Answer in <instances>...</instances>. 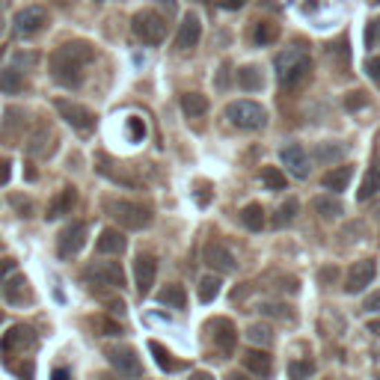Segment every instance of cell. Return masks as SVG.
Masks as SVG:
<instances>
[{"mask_svg": "<svg viewBox=\"0 0 380 380\" xmlns=\"http://www.w3.org/2000/svg\"><path fill=\"white\" fill-rule=\"evenodd\" d=\"M312 374H315L312 359H292V363H288V377L292 380H309Z\"/></svg>", "mask_w": 380, "mask_h": 380, "instance_id": "obj_36", "label": "cell"}, {"mask_svg": "<svg viewBox=\"0 0 380 380\" xmlns=\"http://www.w3.org/2000/svg\"><path fill=\"white\" fill-rule=\"evenodd\" d=\"M48 27V9L45 6H24L21 12L12 18L15 36H36Z\"/></svg>", "mask_w": 380, "mask_h": 380, "instance_id": "obj_9", "label": "cell"}, {"mask_svg": "<svg viewBox=\"0 0 380 380\" xmlns=\"http://www.w3.org/2000/svg\"><path fill=\"white\" fill-rule=\"evenodd\" d=\"M377 274V265L372 262V258H363V262H357L351 271H348V283H345V292L348 294H357L363 292L365 285H372V279Z\"/></svg>", "mask_w": 380, "mask_h": 380, "instance_id": "obj_16", "label": "cell"}, {"mask_svg": "<svg viewBox=\"0 0 380 380\" xmlns=\"http://www.w3.org/2000/svg\"><path fill=\"white\" fill-rule=\"evenodd\" d=\"M247 0H223V9H241Z\"/></svg>", "mask_w": 380, "mask_h": 380, "instance_id": "obj_51", "label": "cell"}, {"mask_svg": "<svg viewBox=\"0 0 380 380\" xmlns=\"http://www.w3.org/2000/svg\"><path fill=\"white\" fill-rule=\"evenodd\" d=\"M229 81H232V63L226 59V63L220 66V75H217V89H226Z\"/></svg>", "mask_w": 380, "mask_h": 380, "instance_id": "obj_44", "label": "cell"}, {"mask_svg": "<svg viewBox=\"0 0 380 380\" xmlns=\"http://www.w3.org/2000/svg\"><path fill=\"white\" fill-rule=\"evenodd\" d=\"M202 262L211 267L214 274H232L238 262H235V253L229 249L226 244H220V241H208L205 249H202Z\"/></svg>", "mask_w": 380, "mask_h": 380, "instance_id": "obj_10", "label": "cell"}, {"mask_svg": "<svg viewBox=\"0 0 380 380\" xmlns=\"http://www.w3.org/2000/svg\"><path fill=\"white\" fill-rule=\"evenodd\" d=\"M33 345H36V333H33V327H27V324H15V327L3 336V342H0V351H3V354H21V351H30Z\"/></svg>", "mask_w": 380, "mask_h": 380, "instance_id": "obj_13", "label": "cell"}, {"mask_svg": "<svg viewBox=\"0 0 380 380\" xmlns=\"http://www.w3.org/2000/svg\"><path fill=\"white\" fill-rule=\"evenodd\" d=\"M258 312L262 315H271V318H292V312H288V306H279V303H262L258 306Z\"/></svg>", "mask_w": 380, "mask_h": 380, "instance_id": "obj_40", "label": "cell"}, {"mask_svg": "<svg viewBox=\"0 0 380 380\" xmlns=\"http://www.w3.org/2000/svg\"><path fill=\"white\" fill-rule=\"evenodd\" d=\"M0 57H3V48H0Z\"/></svg>", "mask_w": 380, "mask_h": 380, "instance_id": "obj_62", "label": "cell"}, {"mask_svg": "<svg viewBox=\"0 0 380 380\" xmlns=\"http://www.w3.org/2000/svg\"><path fill=\"white\" fill-rule=\"evenodd\" d=\"M84 279L89 285H98V288H122L125 271L119 262H93L84 271Z\"/></svg>", "mask_w": 380, "mask_h": 380, "instance_id": "obj_7", "label": "cell"}, {"mask_svg": "<svg viewBox=\"0 0 380 380\" xmlns=\"http://www.w3.org/2000/svg\"><path fill=\"white\" fill-rule=\"evenodd\" d=\"M95 59V48L84 42V39H75V42L59 45L57 51L48 59V72H51V81L66 86V89H77L84 84V66Z\"/></svg>", "mask_w": 380, "mask_h": 380, "instance_id": "obj_1", "label": "cell"}, {"mask_svg": "<svg viewBox=\"0 0 380 380\" xmlns=\"http://www.w3.org/2000/svg\"><path fill=\"white\" fill-rule=\"evenodd\" d=\"M161 6L167 9V15H175V0H161Z\"/></svg>", "mask_w": 380, "mask_h": 380, "instance_id": "obj_52", "label": "cell"}, {"mask_svg": "<svg viewBox=\"0 0 380 380\" xmlns=\"http://www.w3.org/2000/svg\"><path fill=\"white\" fill-rule=\"evenodd\" d=\"M54 107H57L59 119H66V122L72 125L77 134H84V137H86V134H93V131H95V113H93L89 107L77 104V102H68V98H57Z\"/></svg>", "mask_w": 380, "mask_h": 380, "instance_id": "obj_6", "label": "cell"}, {"mask_svg": "<svg viewBox=\"0 0 380 380\" xmlns=\"http://www.w3.org/2000/svg\"><path fill=\"white\" fill-rule=\"evenodd\" d=\"M377 190H380V167H372V169L365 173L359 190H357V199H359V202H365V199H372Z\"/></svg>", "mask_w": 380, "mask_h": 380, "instance_id": "obj_30", "label": "cell"}, {"mask_svg": "<svg viewBox=\"0 0 380 380\" xmlns=\"http://www.w3.org/2000/svg\"><path fill=\"white\" fill-rule=\"evenodd\" d=\"M220 276H202V283H199V300L202 303H214V300L220 297Z\"/></svg>", "mask_w": 380, "mask_h": 380, "instance_id": "obj_35", "label": "cell"}, {"mask_svg": "<svg viewBox=\"0 0 380 380\" xmlns=\"http://www.w3.org/2000/svg\"><path fill=\"white\" fill-rule=\"evenodd\" d=\"M253 39H256V45H262V48L274 45L279 39V27L274 21H258L256 30H253Z\"/></svg>", "mask_w": 380, "mask_h": 380, "instance_id": "obj_34", "label": "cell"}, {"mask_svg": "<svg viewBox=\"0 0 380 380\" xmlns=\"http://www.w3.org/2000/svg\"><path fill=\"white\" fill-rule=\"evenodd\" d=\"M51 380H72V372H68V368H54Z\"/></svg>", "mask_w": 380, "mask_h": 380, "instance_id": "obj_49", "label": "cell"}, {"mask_svg": "<svg viewBox=\"0 0 380 380\" xmlns=\"http://www.w3.org/2000/svg\"><path fill=\"white\" fill-rule=\"evenodd\" d=\"M190 380H214V374H208V372H193V374H190Z\"/></svg>", "mask_w": 380, "mask_h": 380, "instance_id": "obj_53", "label": "cell"}, {"mask_svg": "<svg viewBox=\"0 0 380 380\" xmlns=\"http://www.w3.org/2000/svg\"><path fill=\"white\" fill-rule=\"evenodd\" d=\"M3 294L9 303H15V306H21V303H27L30 300V285H27V279L21 276V274H12L6 279V285H3Z\"/></svg>", "mask_w": 380, "mask_h": 380, "instance_id": "obj_20", "label": "cell"}, {"mask_svg": "<svg viewBox=\"0 0 380 380\" xmlns=\"http://www.w3.org/2000/svg\"><path fill=\"white\" fill-rule=\"evenodd\" d=\"M0 6H3V0H0Z\"/></svg>", "mask_w": 380, "mask_h": 380, "instance_id": "obj_63", "label": "cell"}, {"mask_svg": "<svg viewBox=\"0 0 380 380\" xmlns=\"http://www.w3.org/2000/svg\"><path fill=\"white\" fill-rule=\"evenodd\" d=\"M0 33H3V18H0Z\"/></svg>", "mask_w": 380, "mask_h": 380, "instance_id": "obj_58", "label": "cell"}, {"mask_svg": "<svg viewBox=\"0 0 380 380\" xmlns=\"http://www.w3.org/2000/svg\"><path fill=\"white\" fill-rule=\"evenodd\" d=\"M241 223L249 229V232H262L265 229V208L262 202H249L241 208Z\"/></svg>", "mask_w": 380, "mask_h": 380, "instance_id": "obj_25", "label": "cell"}, {"mask_svg": "<svg viewBox=\"0 0 380 380\" xmlns=\"http://www.w3.org/2000/svg\"><path fill=\"white\" fill-rule=\"evenodd\" d=\"M75 202H77V193H75V187H63L59 193L51 199V205H48V220H57V217H63V214H68L75 208Z\"/></svg>", "mask_w": 380, "mask_h": 380, "instance_id": "obj_21", "label": "cell"}, {"mask_svg": "<svg viewBox=\"0 0 380 380\" xmlns=\"http://www.w3.org/2000/svg\"><path fill=\"white\" fill-rule=\"evenodd\" d=\"M211 336H214V345L220 348L223 354H232L238 348V330L229 318H214L211 321Z\"/></svg>", "mask_w": 380, "mask_h": 380, "instance_id": "obj_17", "label": "cell"}, {"mask_svg": "<svg viewBox=\"0 0 380 380\" xmlns=\"http://www.w3.org/2000/svg\"><path fill=\"white\" fill-rule=\"evenodd\" d=\"M9 175H12V161H9V158H0V184H6Z\"/></svg>", "mask_w": 380, "mask_h": 380, "instance_id": "obj_47", "label": "cell"}, {"mask_svg": "<svg viewBox=\"0 0 380 380\" xmlns=\"http://www.w3.org/2000/svg\"><path fill=\"white\" fill-rule=\"evenodd\" d=\"M158 303L167 306V309H184L187 306V294H184V288L182 285H167L161 294H158Z\"/></svg>", "mask_w": 380, "mask_h": 380, "instance_id": "obj_29", "label": "cell"}, {"mask_svg": "<svg viewBox=\"0 0 380 380\" xmlns=\"http://www.w3.org/2000/svg\"><path fill=\"white\" fill-rule=\"evenodd\" d=\"M247 339L253 345H262V348H271L274 342V333H271V327H265V324H249L247 327Z\"/></svg>", "mask_w": 380, "mask_h": 380, "instance_id": "obj_37", "label": "cell"}, {"mask_svg": "<svg viewBox=\"0 0 380 380\" xmlns=\"http://www.w3.org/2000/svg\"><path fill=\"white\" fill-rule=\"evenodd\" d=\"M244 365H247L256 377H262V380H267V377L274 374V359H271V354H267V351H258V348H253V351L244 354Z\"/></svg>", "mask_w": 380, "mask_h": 380, "instance_id": "obj_18", "label": "cell"}, {"mask_svg": "<svg viewBox=\"0 0 380 380\" xmlns=\"http://www.w3.org/2000/svg\"><path fill=\"white\" fill-rule=\"evenodd\" d=\"M348 149L345 146H333V143H318L315 146V161L318 164H336V161H342Z\"/></svg>", "mask_w": 380, "mask_h": 380, "instance_id": "obj_33", "label": "cell"}, {"mask_svg": "<svg viewBox=\"0 0 380 380\" xmlns=\"http://www.w3.org/2000/svg\"><path fill=\"white\" fill-rule=\"evenodd\" d=\"M365 72H368V77H372V81L380 86V57H372L365 63Z\"/></svg>", "mask_w": 380, "mask_h": 380, "instance_id": "obj_45", "label": "cell"}, {"mask_svg": "<svg viewBox=\"0 0 380 380\" xmlns=\"http://www.w3.org/2000/svg\"><path fill=\"white\" fill-rule=\"evenodd\" d=\"M374 30H377V33H380V21H374Z\"/></svg>", "mask_w": 380, "mask_h": 380, "instance_id": "obj_57", "label": "cell"}, {"mask_svg": "<svg viewBox=\"0 0 380 380\" xmlns=\"http://www.w3.org/2000/svg\"><path fill=\"white\" fill-rule=\"evenodd\" d=\"M24 178H27V182H33V178H36V169H33V164H27V169H24Z\"/></svg>", "mask_w": 380, "mask_h": 380, "instance_id": "obj_54", "label": "cell"}, {"mask_svg": "<svg viewBox=\"0 0 380 380\" xmlns=\"http://www.w3.org/2000/svg\"><path fill=\"white\" fill-rule=\"evenodd\" d=\"M363 309H365V312H380V292H372V294H368L365 297V303H363Z\"/></svg>", "mask_w": 380, "mask_h": 380, "instance_id": "obj_46", "label": "cell"}, {"mask_svg": "<svg viewBox=\"0 0 380 380\" xmlns=\"http://www.w3.org/2000/svg\"><path fill=\"white\" fill-rule=\"evenodd\" d=\"M15 274V258H0V292H3L6 279Z\"/></svg>", "mask_w": 380, "mask_h": 380, "instance_id": "obj_43", "label": "cell"}, {"mask_svg": "<svg viewBox=\"0 0 380 380\" xmlns=\"http://www.w3.org/2000/svg\"><path fill=\"white\" fill-rule=\"evenodd\" d=\"M365 104H368V98H365L363 89H354V93L345 95V110H348V113H357V110H363Z\"/></svg>", "mask_w": 380, "mask_h": 380, "instance_id": "obj_39", "label": "cell"}, {"mask_svg": "<svg viewBox=\"0 0 380 380\" xmlns=\"http://www.w3.org/2000/svg\"><path fill=\"white\" fill-rule=\"evenodd\" d=\"M113 167H116V164H110L104 155H98V167H95V169H98V173H102V175H107L110 182H116V184H128V187H131V184H137L131 175H125L122 169H113Z\"/></svg>", "mask_w": 380, "mask_h": 380, "instance_id": "obj_31", "label": "cell"}, {"mask_svg": "<svg viewBox=\"0 0 380 380\" xmlns=\"http://www.w3.org/2000/svg\"><path fill=\"white\" fill-rule=\"evenodd\" d=\"M368 330H372L374 336H380V321H368Z\"/></svg>", "mask_w": 380, "mask_h": 380, "instance_id": "obj_56", "label": "cell"}, {"mask_svg": "<svg viewBox=\"0 0 380 380\" xmlns=\"http://www.w3.org/2000/svg\"><path fill=\"white\" fill-rule=\"evenodd\" d=\"M107 363L116 368L122 377L128 380H137L143 374V365H140V357L131 345H116V348H107Z\"/></svg>", "mask_w": 380, "mask_h": 380, "instance_id": "obj_8", "label": "cell"}, {"mask_svg": "<svg viewBox=\"0 0 380 380\" xmlns=\"http://www.w3.org/2000/svg\"><path fill=\"white\" fill-rule=\"evenodd\" d=\"M312 208H315V214L321 217V220H336V217H342V211H345L342 202L333 199V196H315Z\"/></svg>", "mask_w": 380, "mask_h": 380, "instance_id": "obj_27", "label": "cell"}, {"mask_svg": "<svg viewBox=\"0 0 380 380\" xmlns=\"http://www.w3.org/2000/svg\"><path fill=\"white\" fill-rule=\"evenodd\" d=\"M15 372H18V377L21 380H33V363H24V365H12Z\"/></svg>", "mask_w": 380, "mask_h": 380, "instance_id": "obj_48", "label": "cell"}, {"mask_svg": "<svg viewBox=\"0 0 380 380\" xmlns=\"http://www.w3.org/2000/svg\"><path fill=\"white\" fill-rule=\"evenodd\" d=\"M155 276H158V258L149 256V253L137 256L134 258V283H137V294L140 297H146L149 292H152Z\"/></svg>", "mask_w": 380, "mask_h": 380, "instance_id": "obj_12", "label": "cell"}, {"mask_svg": "<svg viewBox=\"0 0 380 380\" xmlns=\"http://www.w3.org/2000/svg\"><path fill=\"white\" fill-rule=\"evenodd\" d=\"M125 247H128V241L119 229H104L95 241V249L102 256H119V253H125Z\"/></svg>", "mask_w": 380, "mask_h": 380, "instance_id": "obj_19", "label": "cell"}, {"mask_svg": "<svg viewBox=\"0 0 380 380\" xmlns=\"http://www.w3.org/2000/svg\"><path fill=\"white\" fill-rule=\"evenodd\" d=\"M199 39H202V21H199L196 12H187L182 18V27H178L175 48H178V51H190V48L199 45Z\"/></svg>", "mask_w": 380, "mask_h": 380, "instance_id": "obj_15", "label": "cell"}, {"mask_svg": "<svg viewBox=\"0 0 380 380\" xmlns=\"http://www.w3.org/2000/svg\"><path fill=\"white\" fill-rule=\"evenodd\" d=\"M128 134H131L134 143H140V140L146 137V125H143V119H140V116H131V119H128Z\"/></svg>", "mask_w": 380, "mask_h": 380, "instance_id": "obj_41", "label": "cell"}, {"mask_svg": "<svg viewBox=\"0 0 380 380\" xmlns=\"http://www.w3.org/2000/svg\"><path fill=\"white\" fill-rule=\"evenodd\" d=\"M226 119L235 128H241V131H258V128H265L267 113H265L262 104L241 98V102H229L226 104Z\"/></svg>", "mask_w": 380, "mask_h": 380, "instance_id": "obj_4", "label": "cell"}, {"mask_svg": "<svg viewBox=\"0 0 380 380\" xmlns=\"http://www.w3.org/2000/svg\"><path fill=\"white\" fill-rule=\"evenodd\" d=\"M226 380H253V377H249V374H241V372H235V374H229Z\"/></svg>", "mask_w": 380, "mask_h": 380, "instance_id": "obj_55", "label": "cell"}, {"mask_svg": "<svg viewBox=\"0 0 380 380\" xmlns=\"http://www.w3.org/2000/svg\"><path fill=\"white\" fill-rule=\"evenodd\" d=\"M95 327L102 330V336H119L122 333V327H119L116 321H110V318H95Z\"/></svg>", "mask_w": 380, "mask_h": 380, "instance_id": "obj_42", "label": "cell"}, {"mask_svg": "<svg viewBox=\"0 0 380 380\" xmlns=\"http://www.w3.org/2000/svg\"><path fill=\"white\" fill-rule=\"evenodd\" d=\"M54 3H68V0H54Z\"/></svg>", "mask_w": 380, "mask_h": 380, "instance_id": "obj_59", "label": "cell"}, {"mask_svg": "<svg viewBox=\"0 0 380 380\" xmlns=\"http://www.w3.org/2000/svg\"><path fill=\"white\" fill-rule=\"evenodd\" d=\"M274 66H276L279 84L288 86V89H294V86H300V84L306 81L309 72H312V57H309L303 48H285L283 54H276Z\"/></svg>", "mask_w": 380, "mask_h": 380, "instance_id": "obj_2", "label": "cell"}, {"mask_svg": "<svg viewBox=\"0 0 380 380\" xmlns=\"http://www.w3.org/2000/svg\"><path fill=\"white\" fill-rule=\"evenodd\" d=\"M24 89V72L18 66H9L0 72V93L6 95H18Z\"/></svg>", "mask_w": 380, "mask_h": 380, "instance_id": "obj_24", "label": "cell"}, {"mask_svg": "<svg viewBox=\"0 0 380 380\" xmlns=\"http://www.w3.org/2000/svg\"><path fill=\"white\" fill-rule=\"evenodd\" d=\"M104 208L110 211V217L116 220L122 229H146L152 226V208L143 202H128V199H110L104 202Z\"/></svg>", "mask_w": 380, "mask_h": 380, "instance_id": "obj_3", "label": "cell"}, {"mask_svg": "<svg viewBox=\"0 0 380 380\" xmlns=\"http://www.w3.org/2000/svg\"><path fill=\"white\" fill-rule=\"evenodd\" d=\"M297 211H300V202L294 196H288L283 205H279V211H276V217H274V226L276 229H283V226H292L294 223V217H297Z\"/></svg>", "mask_w": 380, "mask_h": 380, "instance_id": "obj_32", "label": "cell"}, {"mask_svg": "<svg viewBox=\"0 0 380 380\" xmlns=\"http://www.w3.org/2000/svg\"><path fill=\"white\" fill-rule=\"evenodd\" d=\"M0 324H3V312H0Z\"/></svg>", "mask_w": 380, "mask_h": 380, "instance_id": "obj_60", "label": "cell"}, {"mask_svg": "<svg viewBox=\"0 0 380 380\" xmlns=\"http://www.w3.org/2000/svg\"><path fill=\"white\" fill-rule=\"evenodd\" d=\"M95 3H107V0H95Z\"/></svg>", "mask_w": 380, "mask_h": 380, "instance_id": "obj_61", "label": "cell"}, {"mask_svg": "<svg viewBox=\"0 0 380 380\" xmlns=\"http://www.w3.org/2000/svg\"><path fill=\"white\" fill-rule=\"evenodd\" d=\"M182 110H184V116H190V119L205 116L208 113V98L202 93H184L182 95Z\"/></svg>", "mask_w": 380, "mask_h": 380, "instance_id": "obj_28", "label": "cell"}, {"mask_svg": "<svg viewBox=\"0 0 380 380\" xmlns=\"http://www.w3.org/2000/svg\"><path fill=\"white\" fill-rule=\"evenodd\" d=\"M262 182L267 190H285V173L279 167H265L262 169Z\"/></svg>", "mask_w": 380, "mask_h": 380, "instance_id": "obj_38", "label": "cell"}, {"mask_svg": "<svg viewBox=\"0 0 380 380\" xmlns=\"http://www.w3.org/2000/svg\"><path fill=\"white\" fill-rule=\"evenodd\" d=\"M131 30L143 45H161L167 36V18L158 15L155 9H140L131 18Z\"/></svg>", "mask_w": 380, "mask_h": 380, "instance_id": "obj_5", "label": "cell"}, {"mask_svg": "<svg viewBox=\"0 0 380 380\" xmlns=\"http://www.w3.org/2000/svg\"><path fill=\"white\" fill-rule=\"evenodd\" d=\"M351 178H354V167H333L330 173H324L321 184H324L327 190H333V193H339V190H348Z\"/></svg>", "mask_w": 380, "mask_h": 380, "instance_id": "obj_23", "label": "cell"}, {"mask_svg": "<svg viewBox=\"0 0 380 380\" xmlns=\"http://www.w3.org/2000/svg\"><path fill=\"white\" fill-rule=\"evenodd\" d=\"M279 161L285 164V169L294 178H309V173H312V167H309V155H306V149L300 143L285 146L283 152H279Z\"/></svg>", "mask_w": 380, "mask_h": 380, "instance_id": "obj_14", "label": "cell"}, {"mask_svg": "<svg viewBox=\"0 0 380 380\" xmlns=\"http://www.w3.org/2000/svg\"><path fill=\"white\" fill-rule=\"evenodd\" d=\"M86 223H68L63 232H59V238H57V253H59V258H72V256H77L84 249V244H86Z\"/></svg>", "mask_w": 380, "mask_h": 380, "instance_id": "obj_11", "label": "cell"}, {"mask_svg": "<svg viewBox=\"0 0 380 380\" xmlns=\"http://www.w3.org/2000/svg\"><path fill=\"white\" fill-rule=\"evenodd\" d=\"M336 267H324V271H321V283H330V279H336Z\"/></svg>", "mask_w": 380, "mask_h": 380, "instance_id": "obj_50", "label": "cell"}, {"mask_svg": "<svg viewBox=\"0 0 380 380\" xmlns=\"http://www.w3.org/2000/svg\"><path fill=\"white\" fill-rule=\"evenodd\" d=\"M149 351H152V357H155V363H158L161 372H178V368H182V363H178V359L169 354L161 342H155V339L149 342Z\"/></svg>", "mask_w": 380, "mask_h": 380, "instance_id": "obj_26", "label": "cell"}, {"mask_svg": "<svg viewBox=\"0 0 380 380\" xmlns=\"http://www.w3.org/2000/svg\"><path fill=\"white\" fill-rule=\"evenodd\" d=\"M235 81H238V86H241L244 93H262L265 75H262V68H258V66H244V68H238V72H235Z\"/></svg>", "mask_w": 380, "mask_h": 380, "instance_id": "obj_22", "label": "cell"}, {"mask_svg": "<svg viewBox=\"0 0 380 380\" xmlns=\"http://www.w3.org/2000/svg\"><path fill=\"white\" fill-rule=\"evenodd\" d=\"M377 3H380V0H377Z\"/></svg>", "mask_w": 380, "mask_h": 380, "instance_id": "obj_64", "label": "cell"}]
</instances>
